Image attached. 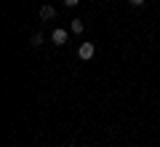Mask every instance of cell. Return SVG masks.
Masks as SVG:
<instances>
[{
  "label": "cell",
  "instance_id": "3",
  "mask_svg": "<svg viewBox=\"0 0 160 147\" xmlns=\"http://www.w3.org/2000/svg\"><path fill=\"white\" fill-rule=\"evenodd\" d=\"M53 16H56L53 6H43V8H40V19H46V22H48V19H53Z\"/></svg>",
  "mask_w": 160,
  "mask_h": 147
},
{
  "label": "cell",
  "instance_id": "2",
  "mask_svg": "<svg viewBox=\"0 0 160 147\" xmlns=\"http://www.w3.org/2000/svg\"><path fill=\"white\" fill-rule=\"evenodd\" d=\"M67 38H69V35H67V29H62V27H56V29L51 32V40H53L56 45H64V43H67Z\"/></svg>",
  "mask_w": 160,
  "mask_h": 147
},
{
  "label": "cell",
  "instance_id": "6",
  "mask_svg": "<svg viewBox=\"0 0 160 147\" xmlns=\"http://www.w3.org/2000/svg\"><path fill=\"white\" fill-rule=\"evenodd\" d=\"M78 3H80V0H64V6H69V8H75Z\"/></svg>",
  "mask_w": 160,
  "mask_h": 147
},
{
  "label": "cell",
  "instance_id": "5",
  "mask_svg": "<svg viewBox=\"0 0 160 147\" xmlns=\"http://www.w3.org/2000/svg\"><path fill=\"white\" fill-rule=\"evenodd\" d=\"M29 43H32V45H35V48H38V45H40V43H43V35H40V32H38V35H32V40H29Z\"/></svg>",
  "mask_w": 160,
  "mask_h": 147
},
{
  "label": "cell",
  "instance_id": "7",
  "mask_svg": "<svg viewBox=\"0 0 160 147\" xmlns=\"http://www.w3.org/2000/svg\"><path fill=\"white\" fill-rule=\"evenodd\" d=\"M128 3H131V6H136V8H142V6H144V0H128Z\"/></svg>",
  "mask_w": 160,
  "mask_h": 147
},
{
  "label": "cell",
  "instance_id": "4",
  "mask_svg": "<svg viewBox=\"0 0 160 147\" xmlns=\"http://www.w3.org/2000/svg\"><path fill=\"white\" fill-rule=\"evenodd\" d=\"M69 29H72L75 35H80V32H83V22H80V19H72V24H69Z\"/></svg>",
  "mask_w": 160,
  "mask_h": 147
},
{
  "label": "cell",
  "instance_id": "1",
  "mask_svg": "<svg viewBox=\"0 0 160 147\" xmlns=\"http://www.w3.org/2000/svg\"><path fill=\"white\" fill-rule=\"evenodd\" d=\"M93 54H96V45H93V43H80V48H78V59L88 62V59H93Z\"/></svg>",
  "mask_w": 160,
  "mask_h": 147
}]
</instances>
